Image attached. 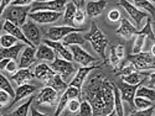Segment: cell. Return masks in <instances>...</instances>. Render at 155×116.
I'll return each instance as SVG.
<instances>
[{"mask_svg": "<svg viewBox=\"0 0 155 116\" xmlns=\"http://www.w3.org/2000/svg\"><path fill=\"white\" fill-rule=\"evenodd\" d=\"M83 95L92 105L94 116H107L114 111V84L103 75H93L87 82Z\"/></svg>", "mask_w": 155, "mask_h": 116, "instance_id": "6da1fadb", "label": "cell"}, {"mask_svg": "<svg viewBox=\"0 0 155 116\" xmlns=\"http://www.w3.org/2000/svg\"><path fill=\"white\" fill-rule=\"evenodd\" d=\"M83 36L86 38V41H88L89 43L92 45L93 49L99 55V57L104 61V63H107V59H106L107 58L106 57V48H107V45H108V40H107L106 35L98 29L97 24L92 22L89 32H87Z\"/></svg>", "mask_w": 155, "mask_h": 116, "instance_id": "7a4b0ae2", "label": "cell"}, {"mask_svg": "<svg viewBox=\"0 0 155 116\" xmlns=\"http://www.w3.org/2000/svg\"><path fill=\"white\" fill-rule=\"evenodd\" d=\"M31 11V6H9L6 11L4 12L5 21H10L11 24L16 25L18 27H22L26 24V17Z\"/></svg>", "mask_w": 155, "mask_h": 116, "instance_id": "3957f363", "label": "cell"}, {"mask_svg": "<svg viewBox=\"0 0 155 116\" xmlns=\"http://www.w3.org/2000/svg\"><path fill=\"white\" fill-rule=\"evenodd\" d=\"M128 62L133 64L137 72H148L150 69H155V57L148 52L130 55Z\"/></svg>", "mask_w": 155, "mask_h": 116, "instance_id": "277c9868", "label": "cell"}, {"mask_svg": "<svg viewBox=\"0 0 155 116\" xmlns=\"http://www.w3.org/2000/svg\"><path fill=\"white\" fill-rule=\"evenodd\" d=\"M50 67L52 68L55 71V73L58 74L66 83L71 79L72 74L76 71V67H74V64L72 62H68L66 59H62L60 57H56V59L51 63Z\"/></svg>", "mask_w": 155, "mask_h": 116, "instance_id": "5b68a950", "label": "cell"}, {"mask_svg": "<svg viewBox=\"0 0 155 116\" xmlns=\"http://www.w3.org/2000/svg\"><path fill=\"white\" fill-rule=\"evenodd\" d=\"M68 2L64 0H54V2H32L31 11L30 12H37V11H54L60 12L64 11Z\"/></svg>", "mask_w": 155, "mask_h": 116, "instance_id": "8992f818", "label": "cell"}, {"mask_svg": "<svg viewBox=\"0 0 155 116\" xmlns=\"http://www.w3.org/2000/svg\"><path fill=\"white\" fill-rule=\"evenodd\" d=\"M86 27H71V26H55L51 27L46 32V40L54 41V42H60L63 40L66 36H68L72 32H80L84 31Z\"/></svg>", "mask_w": 155, "mask_h": 116, "instance_id": "52a82bcc", "label": "cell"}, {"mask_svg": "<svg viewBox=\"0 0 155 116\" xmlns=\"http://www.w3.org/2000/svg\"><path fill=\"white\" fill-rule=\"evenodd\" d=\"M120 6H123L125 9V11L128 12V15L132 17V20L135 22V25L139 27L141 25V21H143V19H149V14L143 10H140L138 8H135L132 2H127V0H122V2L118 3Z\"/></svg>", "mask_w": 155, "mask_h": 116, "instance_id": "ba28073f", "label": "cell"}, {"mask_svg": "<svg viewBox=\"0 0 155 116\" xmlns=\"http://www.w3.org/2000/svg\"><path fill=\"white\" fill-rule=\"evenodd\" d=\"M24 35L26 36L28 40L36 47L40 46V42H41V33H40V30H38V27L36 26V24L34 21H26V24L24 25V26L21 27Z\"/></svg>", "mask_w": 155, "mask_h": 116, "instance_id": "9c48e42d", "label": "cell"}, {"mask_svg": "<svg viewBox=\"0 0 155 116\" xmlns=\"http://www.w3.org/2000/svg\"><path fill=\"white\" fill-rule=\"evenodd\" d=\"M70 51L72 53L73 61H76L77 63H80L81 66H83V67H88L92 62L97 61V58H94L89 53H87L86 51L80 46H70Z\"/></svg>", "mask_w": 155, "mask_h": 116, "instance_id": "30bf717a", "label": "cell"}, {"mask_svg": "<svg viewBox=\"0 0 155 116\" xmlns=\"http://www.w3.org/2000/svg\"><path fill=\"white\" fill-rule=\"evenodd\" d=\"M62 14L60 12H54V11H37V12H30L29 17L31 21L38 22V24H51L57 21Z\"/></svg>", "mask_w": 155, "mask_h": 116, "instance_id": "8fae6325", "label": "cell"}, {"mask_svg": "<svg viewBox=\"0 0 155 116\" xmlns=\"http://www.w3.org/2000/svg\"><path fill=\"white\" fill-rule=\"evenodd\" d=\"M140 85L141 84H139V85H129V84H127L124 82H120L119 84H117V86L119 88L120 95H122V100L123 101H127L129 105L134 108L135 94H137V90H138V88Z\"/></svg>", "mask_w": 155, "mask_h": 116, "instance_id": "7c38bea8", "label": "cell"}, {"mask_svg": "<svg viewBox=\"0 0 155 116\" xmlns=\"http://www.w3.org/2000/svg\"><path fill=\"white\" fill-rule=\"evenodd\" d=\"M57 92L55 89L50 88V86H45L40 94L36 98V102L37 105H55V102L57 101Z\"/></svg>", "mask_w": 155, "mask_h": 116, "instance_id": "4fadbf2b", "label": "cell"}, {"mask_svg": "<svg viewBox=\"0 0 155 116\" xmlns=\"http://www.w3.org/2000/svg\"><path fill=\"white\" fill-rule=\"evenodd\" d=\"M3 30L6 32V33H9V35H11V36H14L15 38H18L19 41H21L22 43H25L26 46H31V47H35L28 38H26V36L24 35V32H22V30H21V27H18L16 25H14V24H11L10 21H4V24H3Z\"/></svg>", "mask_w": 155, "mask_h": 116, "instance_id": "5bb4252c", "label": "cell"}, {"mask_svg": "<svg viewBox=\"0 0 155 116\" xmlns=\"http://www.w3.org/2000/svg\"><path fill=\"white\" fill-rule=\"evenodd\" d=\"M96 68H99V66H88V67H81L78 71H77L76 75L72 78L71 83H70V86H74V88H78L81 89L83 86V83L87 78V75L91 73L93 69Z\"/></svg>", "mask_w": 155, "mask_h": 116, "instance_id": "9a60e30c", "label": "cell"}, {"mask_svg": "<svg viewBox=\"0 0 155 116\" xmlns=\"http://www.w3.org/2000/svg\"><path fill=\"white\" fill-rule=\"evenodd\" d=\"M44 43L47 45L48 47L52 48V49L55 51V53H56L60 58L66 59V61H68V62H72V59H73L72 53H71V51H70V49H67L66 46H63V45L60 43V42H54V41L46 40V38L44 40Z\"/></svg>", "mask_w": 155, "mask_h": 116, "instance_id": "2e32d148", "label": "cell"}, {"mask_svg": "<svg viewBox=\"0 0 155 116\" xmlns=\"http://www.w3.org/2000/svg\"><path fill=\"white\" fill-rule=\"evenodd\" d=\"M55 71L51 68L50 66H47V64L45 63H40V64H37V66L35 67V72H34V75L36 77V78L38 80H41L44 82L45 84L52 78V77L55 75Z\"/></svg>", "mask_w": 155, "mask_h": 116, "instance_id": "e0dca14e", "label": "cell"}, {"mask_svg": "<svg viewBox=\"0 0 155 116\" xmlns=\"http://www.w3.org/2000/svg\"><path fill=\"white\" fill-rule=\"evenodd\" d=\"M36 48L31 47V46H26L22 51V55L20 57V62H19V66L20 69L22 68H30L31 64H34L35 59H36Z\"/></svg>", "mask_w": 155, "mask_h": 116, "instance_id": "ac0fdd59", "label": "cell"}, {"mask_svg": "<svg viewBox=\"0 0 155 116\" xmlns=\"http://www.w3.org/2000/svg\"><path fill=\"white\" fill-rule=\"evenodd\" d=\"M107 6V2L106 0H101V2H87L86 4V14L88 15V17H96L98 15H101L103 10Z\"/></svg>", "mask_w": 155, "mask_h": 116, "instance_id": "d6986e66", "label": "cell"}, {"mask_svg": "<svg viewBox=\"0 0 155 116\" xmlns=\"http://www.w3.org/2000/svg\"><path fill=\"white\" fill-rule=\"evenodd\" d=\"M138 30L135 26H133V25L129 22V20H127L125 17L122 19V22H120V26L119 29L117 30V33L123 36L124 38H127V40H129V38H132L133 36H137L138 35Z\"/></svg>", "mask_w": 155, "mask_h": 116, "instance_id": "ffe728a7", "label": "cell"}, {"mask_svg": "<svg viewBox=\"0 0 155 116\" xmlns=\"http://www.w3.org/2000/svg\"><path fill=\"white\" fill-rule=\"evenodd\" d=\"M36 58L40 59V61H46V62H51L52 63L55 59H56V53L55 51L48 47L47 45L42 43L37 47V51H36Z\"/></svg>", "mask_w": 155, "mask_h": 116, "instance_id": "44dd1931", "label": "cell"}, {"mask_svg": "<svg viewBox=\"0 0 155 116\" xmlns=\"http://www.w3.org/2000/svg\"><path fill=\"white\" fill-rule=\"evenodd\" d=\"M36 90V86L35 85H31V84H25V85H21V86H18V89L15 90V98L12 99V102H11V106L15 105L18 101L25 99L26 96H30L35 93Z\"/></svg>", "mask_w": 155, "mask_h": 116, "instance_id": "7402d4cb", "label": "cell"}, {"mask_svg": "<svg viewBox=\"0 0 155 116\" xmlns=\"http://www.w3.org/2000/svg\"><path fill=\"white\" fill-rule=\"evenodd\" d=\"M32 78H34V74H32V72L30 71V68H22V69H19L14 75L11 77V79L14 80L19 86L28 84Z\"/></svg>", "mask_w": 155, "mask_h": 116, "instance_id": "603a6c76", "label": "cell"}, {"mask_svg": "<svg viewBox=\"0 0 155 116\" xmlns=\"http://www.w3.org/2000/svg\"><path fill=\"white\" fill-rule=\"evenodd\" d=\"M150 73L148 72H133L130 74H127V75H122V82L129 84V85H139L144 82L143 77H149Z\"/></svg>", "mask_w": 155, "mask_h": 116, "instance_id": "cb8c5ba5", "label": "cell"}, {"mask_svg": "<svg viewBox=\"0 0 155 116\" xmlns=\"http://www.w3.org/2000/svg\"><path fill=\"white\" fill-rule=\"evenodd\" d=\"M25 43H18L14 47H10V48H2V52H0V56H2V59H12V61H16L19 57L20 51Z\"/></svg>", "mask_w": 155, "mask_h": 116, "instance_id": "d4e9b609", "label": "cell"}, {"mask_svg": "<svg viewBox=\"0 0 155 116\" xmlns=\"http://www.w3.org/2000/svg\"><path fill=\"white\" fill-rule=\"evenodd\" d=\"M86 42V38L80 32H72L62 40L63 46H82Z\"/></svg>", "mask_w": 155, "mask_h": 116, "instance_id": "484cf974", "label": "cell"}, {"mask_svg": "<svg viewBox=\"0 0 155 116\" xmlns=\"http://www.w3.org/2000/svg\"><path fill=\"white\" fill-rule=\"evenodd\" d=\"M77 12V8L74 5L73 2H68L64 9V14H63V21L64 24H67L71 27H76L74 26V15Z\"/></svg>", "mask_w": 155, "mask_h": 116, "instance_id": "4316f807", "label": "cell"}, {"mask_svg": "<svg viewBox=\"0 0 155 116\" xmlns=\"http://www.w3.org/2000/svg\"><path fill=\"white\" fill-rule=\"evenodd\" d=\"M46 86H50V88H52V89H55L57 93H61V92H66L67 90V83L64 82L61 77L58 75V74H55L52 78H51L47 83H46Z\"/></svg>", "mask_w": 155, "mask_h": 116, "instance_id": "83f0119b", "label": "cell"}, {"mask_svg": "<svg viewBox=\"0 0 155 116\" xmlns=\"http://www.w3.org/2000/svg\"><path fill=\"white\" fill-rule=\"evenodd\" d=\"M122 95L119 92V88L114 84V111L117 116H124V109L122 104Z\"/></svg>", "mask_w": 155, "mask_h": 116, "instance_id": "f1b7e54d", "label": "cell"}, {"mask_svg": "<svg viewBox=\"0 0 155 116\" xmlns=\"http://www.w3.org/2000/svg\"><path fill=\"white\" fill-rule=\"evenodd\" d=\"M135 96L138 98H144L147 100H150L153 102H155V89L153 88H148V86H139L137 90Z\"/></svg>", "mask_w": 155, "mask_h": 116, "instance_id": "f546056e", "label": "cell"}, {"mask_svg": "<svg viewBox=\"0 0 155 116\" xmlns=\"http://www.w3.org/2000/svg\"><path fill=\"white\" fill-rule=\"evenodd\" d=\"M132 4L135 8H140V10H143L150 15H155V6L151 4V2H148V0H135V2H132Z\"/></svg>", "mask_w": 155, "mask_h": 116, "instance_id": "4dcf8cb0", "label": "cell"}, {"mask_svg": "<svg viewBox=\"0 0 155 116\" xmlns=\"http://www.w3.org/2000/svg\"><path fill=\"white\" fill-rule=\"evenodd\" d=\"M70 100H72V99H71L70 94L67 93V90H66V92H64V93L62 94V96L60 98V101H58L57 108H56V111H55V116H60V115L62 114V111L67 108Z\"/></svg>", "mask_w": 155, "mask_h": 116, "instance_id": "1f68e13d", "label": "cell"}, {"mask_svg": "<svg viewBox=\"0 0 155 116\" xmlns=\"http://www.w3.org/2000/svg\"><path fill=\"white\" fill-rule=\"evenodd\" d=\"M32 100H34V96H30V99H29L26 102H24V104L20 105L16 110L12 111V112L10 114V116H28L29 109H30V106H31V104H32Z\"/></svg>", "mask_w": 155, "mask_h": 116, "instance_id": "d6a6232c", "label": "cell"}, {"mask_svg": "<svg viewBox=\"0 0 155 116\" xmlns=\"http://www.w3.org/2000/svg\"><path fill=\"white\" fill-rule=\"evenodd\" d=\"M153 106H154V102L150 101V100H147L144 98H138V96H135V99H134V108L138 111L148 110V109H150Z\"/></svg>", "mask_w": 155, "mask_h": 116, "instance_id": "836d02e7", "label": "cell"}, {"mask_svg": "<svg viewBox=\"0 0 155 116\" xmlns=\"http://www.w3.org/2000/svg\"><path fill=\"white\" fill-rule=\"evenodd\" d=\"M18 38H15L14 36H11L9 33H5L0 38V43H2V48H10L18 45Z\"/></svg>", "mask_w": 155, "mask_h": 116, "instance_id": "e575fe53", "label": "cell"}, {"mask_svg": "<svg viewBox=\"0 0 155 116\" xmlns=\"http://www.w3.org/2000/svg\"><path fill=\"white\" fill-rule=\"evenodd\" d=\"M0 88H2V90H4V92H6L8 94H10L11 98H15V90L12 89L10 82L6 79V77L4 74L0 75Z\"/></svg>", "mask_w": 155, "mask_h": 116, "instance_id": "d590c367", "label": "cell"}, {"mask_svg": "<svg viewBox=\"0 0 155 116\" xmlns=\"http://www.w3.org/2000/svg\"><path fill=\"white\" fill-rule=\"evenodd\" d=\"M144 43H145V36L144 35H137L135 37V41H134V46H133V55H138V53H141V49L144 47Z\"/></svg>", "mask_w": 155, "mask_h": 116, "instance_id": "8d00e7d4", "label": "cell"}, {"mask_svg": "<svg viewBox=\"0 0 155 116\" xmlns=\"http://www.w3.org/2000/svg\"><path fill=\"white\" fill-rule=\"evenodd\" d=\"M151 25H153V22H151V20H150V17L147 20V24H145V26L141 29L138 33L139 35H144L145 37H149L150 40H155V35H154V32H153V29H151Z\"/></svg>", "mask_w": 155, "mask_h": 116, "instance_id": "74e56055", "label": "cell"}, {"mask_svg": "<svg viewBox=\"0 0 155 116\" xmlns=\"http://www.w3.org/2000/svg\"><path fill=\"white\" fill-rule=\"evenodd\" d=\"M80 116H94L93 115V108L89 104L87 100L81 102V108H80Z\"/></svg>", "mask_w": 155, "mask_h": 116, "instance_id": "f35d334b", "label": "cell"}, {"mask_svg": "<svg viewBox=\"0 0 155 116\" xmlns=\"http://www.w3.org/2000/svg\"><path fill=\"white\" fill-rule=\"evenodd\" d=\"M86 20V12L83 11V9H77V12L74 15V26L78 27L80 25H82Z\"/></svg>", "mask_w": 155, "mask_h": 116, "instance_id": "ab89813d", "label": "cell"}, {"mask_svg": "<svg viewBox=\"0 0 155 116\" xmlns=\"http://www.w3.org/2000/svg\"><path fill=\"white\" fill-rule=\"evenodd\" d=\"M80 108H81V102L77 100V99L70 100L68 105H67V109H68L70 112H72V114H76L77 111H80Z\"/></svg>", "mask_w": 155, "mask_h": 116, "instance_id": "60d3db41", "label": "cell"}, {"mask_svg": "<svg viewBox=\"0 0 155 116\" xmlns=\"http://www.w3.org/2000/svg\"><path fill=\"white\" fill-rule=\"evenodd\" d=\"M110 48L114 51L115 55H117V57H118L120 61L124 58V55H125V48H124V46H123V45H115V46H112Z\"/></svg>", "mask_w": 155, "mask_h": 116, "instance_id": "b9f144b4", "label": "cell"}, {"mask_svg": "<svg viewBox=\"0 0 155 116\" xmlns=\"http://www.w3.org/2000/svg\"><path fill=\"white\" fill-rule=\"evenodd\" d=\"M108 19H109L110 21H113V22H115V21H119V20L122 19L119 10L114 9V10H112V11H109V14H108Z\"/></svg>", "mask_w": 155, "mask_h": 116, "instance_id": "7bdbcfd3", "label": "cell"}, {"mask_svg": "<svg viewBox=\"0 0 155 116\" xmlns=\"http://www.w3.org/2000/svg\"><path fill=\"white\" fill-rule=\"evenodd\" d=\"M5 71H6V72H9L10 74H12V75H14V74L18 72V64H16V62L11 59V61L9 62V64L6 66Z\"/></svg>", "mask_w": 155, "mask_h": 116, "instance_id": "ee69618b", "label": "cell"}, {"mask_svg": "<svg viewBox=\"0 0 155 116\" xmlns=\"http://www.w3.org/2000/svg\"><path fill=\"white\" fill-rule=\"evenodd\" d=\"M10 98H11L10 94H8L6 92L2 90V92H0V105H2V106H5L8 102H9Z\"/></svg>", "mask_w": 155, "mask_h": 116, "instance_id": "f6af8a7d", "label": "cell"}, {"mask_svg": "<svg viewBox=\"0 0 155 116\" xmlns=\"http://www.w3.org/2000/svg\"><path fill=\"white\" fill-rule=\"evenodd\" d=\"M32 2L30 0H14L11 2V6H31Z\"/></svg>", "mask_w": 155, "mask_h": 116, "instance_id": "bcb514c9", "label": "cell"}, {"mask_svg": "<svg viewBox=\"0 0 155 116\" xmlns=\"http://www.w3.org/2000/svg\"><path fill=\"white\" fill-rule=\"evenodd\" d=\"M153 112H154V106L148 109V110H143V111H135L133 112L130 116H153Z\"/></svg>", "mask_w": 155, "mask_h": 116, "instance_id": "7dc6e473", "label": "cell"}, {"mask_svg": "<svg viewBox=\"0 0 155 116\" xmlns=\"http://www.w3.org/2000/svg\"><path fill=\"white\" fill-rule=\"evenodd\" d=\"M10 6L11 5V2H6V0H3L2 2V8H0V12H2V14H4L5 12V9H6V6Z\"/></svg>", "mask_w": 155, "mask_h": 116, "instance_id": "c3c4849f", "label": "cell"}, {"mask_svg": "<svg viewBox=\"0 0 155 116\" xmlns=\"http://www.w3.org/2000/svg\"><path fill=\"white\" fill-rule=\"evenodd\" d=\"M149 86H155V72L149 74Z\"/></svg>", "mask_w": 155, "mask_h": 116, "instance_id": "681fc988", "label": "cell"}, {"mask_svg": "<svg viewBox=\"0 0 155 116\" xmlns=\"http://www.w3.org/2000/svg\"><path fill=\"white\" fill-rule=\"evenodd\" d=\"M31 116H48V115L42 114V112H40V111H37V110L32 106V108H31Z\"/></svg>", "mask_w": 155, "mask_h": 116, "instance_id": "f907efd6", "label": "cell"}, {"mask_svg": "<svg viewBox=\"0 0 155 116\" xmlns=\"http://www.w3.org/2000/svg\"><path fill=\"white\" fill-rule=\"evenodd\" d=\"M10 61H11V59H2V62H0V69L4 71V69L6 68V66L9 64Z\"/></svg>", "mask_w": 155, "mask_h": 116, "instance_id": "816d5d0a", "label": "cell"}, {"mask_svg": "<svg viewBox=\"0 0 155 116\" xmlns=\"http://www.w3.org/2000/svg\"><path fill=\"white\" fill-rule=\"evenodd\" d=\"M74 3V5H76V8L77 9H82L83 8V5H86L87 4V2H73Z\"/></svg>", "mask_w": 155, "mask_h": 116, "instance_id": "f5cc1de1", "label": "cell"}, {"mask_svg": "<svg viewBox=\"0 0 155 116\" xmlns=\"http://www.w3.org/2000/svg\"><path fill=\"white\" fill-rule=\"evenodd\" d=\"M150 53L155 57V45H153V46H151V51H150Z\"/></svg>", "mask_w": 155, "mask_h": 116, "instance_id": "db71d44e", "label": "cell"}, {"mask_svg": "<svg viewBox=\"0 0 155 116\" xmlns=\"http://www.w3.org/2000/svg\"><path fill=\"white\" fill-rule=\"evenodd\" d=\"M114 114H115V111H113L112 114H109V115H107V116H114Z\"/></svg>", "mask_w": 155, "mask_h": 116, "instance_id": "11a10c76", "label": "cell"}, {"mask_svg": "<svg viewBox=\"0 0 155 116\" xmlns=\"http://www.w3.org/2000/svg\"><path fill=\"white\" fill-rule=\"evenodd\" d=\"M151 4H153V5L155 4V0H151Z\"/></svg>", "mask_w": 155, "mask_h": 116, "instance_id": "9f6ffc18", "label": "cell"}, {"mask_svg": "<svg viewBox=\"0 0 155 116\" xmlns=\"http://www.w3.org/2000/svg\"><path fill=\"white\" fill-rule=\"evenodd\" d=\"M153 25H154V26H155V22H153Z\"/></svg>", "mask_w": 155, "mask_h": 116, "instance_id": "6f0895ef", "label": "cell"}, {"mask_svg": "<svg viewBox=\"0 0 155 116\" xmlns=\"http://www.w3.org/2000/svg\"><path fill=\"white\" fill-rule=\"evenodd\" d=\"M153 116H155V112H154V114H153Z\"/></svg>", "mask_w": 155, "mask_h": 116, "instance_id": "680465c9", "label": "cell"}]
</instances>
